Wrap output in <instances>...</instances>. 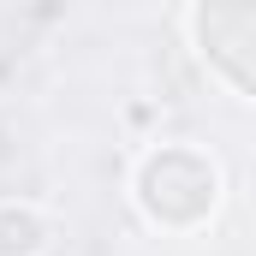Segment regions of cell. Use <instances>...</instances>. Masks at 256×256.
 <instances>
[{"instance_id": "obj_1", "label": "cell", "mask_w": 256, "mask_h": 256, "mask_svg": "<svg viewBox=\"0 0 256 256\" xmlns=\"http://www.w3.org/2000/svg\"><path fill=\"white\" fill-rule=\"evenodd\" d=\"M36 250H42V220L24 208H6L0 214V256H36Z\"/></svg>"}]
</instances>
